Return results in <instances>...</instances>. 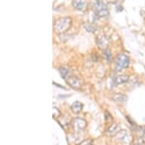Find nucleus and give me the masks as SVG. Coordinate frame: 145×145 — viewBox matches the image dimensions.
I'll list each match as a JSON object with an SVG mask.
<instances>
[{"mask_svg":"<svg viewBox=\"0 0 145 145\" xmlns=\"http://www.w3.org/2000/svg\"><path fill=\"white\" fill-rule=\"evenodd\" d=\"M66 82L74 89H79L82 86V81L76 76H67V78L65 79Z\"/></svg>","mask_w":145,"mask_h":145,"instance_id":"4","label":"nucleus"},{"mask_svg":"<svg viewBox=\"0 0 145 145\" xmlns=\"http://www.w3.org/2000/svg\"><path fill=\"white\" fill-rule=\"evenodd\" d=\"M129 64H130V60H129L128 56L125 55V54H120L117 57V58H116L115 67L118 71H120V70L127 68L129 66Z\"/></svg>","mask_w":145,"mask_h":145,"instance_id":"3","label":"nucleus"},{"mask_svg":"<svg viewBox=\"0 0 145 145\" xmlns=\"http://www.w3.org/2000/svg\"><path fill=\"white\" fill-rule=\"evenodd\" d=\"M128 78L129 77L126 75H120V76H117L115 79H114V82H115V84H118L119 85V84H123V83H125V82H127Z\"/></svg>","mask_w":145,"mask_h":145,"instance_id":"9","label":"nucleus"},{"mask_svg":"<svg viewBox=\"0 0 145 145\" xmlns=\"http://www.w3.org/2000/svg\"><path fill=\"white\" fill-rule=\"evenodd\" d=\"M71 25H72L71 18L63 17L55 21L53 28H54V31L56 33L60 34V33H64L65 31H67V30L71 27Z\"/></svg>","mask_w":145,"mask_h":145,"instance_id":"1","label":"nucleus"},{"mask_svg":"<svg viewBox=\"0 0 145 145\" xmlns=\"http://www.w3.org/2000/svg\"><path fill=\"white\" fill-rule=\"evenodd\" d=\"M71 108L74 113H79V112L81 111V109H82V104H81L79 101H76L72 104Z\"/></svg>","mask_w":145,"mask_h":145,"instance_id":"8","label":"nucleus"},{"mask_svg":"<svg viewBox=\"0 0 145 145\" xmlns=\"http://www.w3.org/2000/svg\"><path fill=\"white\" fill-rule=\"evenodd\" d=\"M72 124H74V127L76 130H83V128H85V121L82 120V119H78V118L74 119Z\"/></svg>","mask_w":145,"mask_h":145,"instance_id":"7","label":"nucleus"},{"mask_svg":"<svg viewBox=\"0 0 145 145\" xmlns=\"http://www.w3.org/2000/svg\"><path fill=\"white\" fill-rule=\"evenodd\" d=\"M72 6L76 10L83 11L85 8V1L84 0H72Z\"/></svg>","mask_w":145,"mask_h":145,"instance_id":"6","label":"nucleus"},{"mask_svg":"<svg viewBox=\"0 0 145 145\" xmlns=\"http://www.w3.org/2000/svg\"><path fill=\"white\" fill-rule=\"evenodd\" d=\"M59 72H60L61 76H62L64 79H66V78H67V76H68V74H69V70H67L66 68H63V67H61V68L59 69Z\"/></svg>","mask_w":145,"mask_h":145,"instance_id":"10","label":"nucleus"},{"mask_svg":"<svg viewBox=\"0 0 145 145\" xmlns=\"http://www.w3.org/2000/svg\"><path fill=\"white\" fill-rule=\"evenodd\" d=\"M105 58H106L107 62H110V60H112V56H111V53L109 52L108 50H105Z\"/></svg>","mask_w":145,"mask_h":145,"instance_id":"12","label":"nucleus"},{"mask_svg":"<svg viewBox=\"0 0 145 145\" xmlns=\"http://www.w3.org/2000/svg\"><path fill=\"white\" fill-rule=\"evenodd\" d=\"M97 45L100 49L103 50H106L107 47L109 45V40L108 38L105 34H101L97 37Z\"/></svg>","mask_w":145,"mask_h":145,"instance_id":"5","label":"nucleus"},{"mask_svg":"<svg viewBox=\"0 0 145 145\" xmlns=\"http://www.w3.org/2000/svg\"><path fill=\"white\" fill-rule=\"evenodd\" d=\"M84 26H85V28L87 29L88 31H90V32H95V30L97 29V28H96V26H92L90 23H85V24H84Z\"/></svg>","mask_w":145,"mask_h":145,"instance_id":"11","label":"nucleus"},{"mask_svg":"<svg viewBox=\"0 0 145 145\" xmlns=\"http://www.w3.org/2000/svg\"><path fill=\"white\" fill-rule=\"evenodd\" d=\"M93 9H94V13L96 14L97 17L105 18L108 16V10H107L106 4L103 3L101 0H96L94 6H93Z\"/></svg>","mask_w":145,"mask_h":145,"instance_id":"2","label":"nucleus"}]
</instances>
